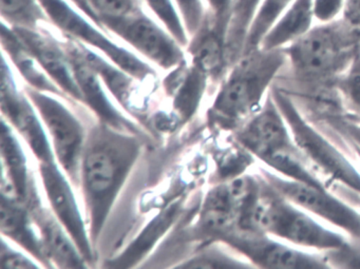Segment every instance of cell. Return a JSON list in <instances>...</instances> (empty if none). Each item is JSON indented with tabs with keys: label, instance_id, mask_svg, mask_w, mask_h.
Instances as JSON below:
<instances>
[{
	"label": "cell",
	"instance_id": "1",
	"mask_svg": "<svg viewBox=\"0 0 360 269\" xmlns=\"http://www.w3.org/2000/svg\"><path fill=\"white\" fill-rule=\"evenodd\" d=\"M285 65L281 72L288 81L303 89H318L333 85L360 53V39L356 28L342 18L320 22L307 34L283 48Z\"/></svg>",
	"mask_w": 360,
	"mask_h": 269
},
{
	"label": "cell",
	"instance_id": "2",
	"mask_svg": "<svg viewBox=\"0 0 360 269\" xmlns=\"http://www.w3.org/2000/svg\"><path fill=\"white\" fill-rule=\"evenodd\" d=\"M285 62L283 48H259L233 65L212 106L219 124L229 129H239L256 114Z\"/></svg>",
	"mask_w": 360,
	"mask_h": 269
},
{
	"label": "cell",
	"instance_id": "3",
	"mask_svg": "<svg viewBox=\"0 0 360 269\" xmlns=\"http://www.w3.org/2000/svg\"><path fill=\"white\" fill-rule=\"evenodd\" d=\"M271 93L283 115L295 144L330 191L342 189L358 202L360 172L328 136L307 121L294 98L282 88L271 86Z\"/></svg>",
	"mask_w": 360,
	"mask_h": 269
},
{
	"label": "cell",
	"instance_id": "4",
	"mask_svg": "<svg viewBox=\"0 0 360 269\" xmlns=\"http://www.w3.org/2000/svg\"><path fill=\"white\" fill-rule=\"evenodd\" d=\"M136 152V144L129 138L105 131L88 146L84 155L83 180L94 235H98L106 220Z\"/></svg>",
	"mask_w": 360,
	"mask_h": 269
},
{
	"label": "cell",
	"instance_id": "5",
	"mask_svg": "<svg viewBox=\"0 0 360 269\" xmlns=\"http://www.w3.org/2000/svg\"><path fill=\"white\" fill-rule=\"evenodd\" d=\"M50 22L65 37L102 52L106 58L138 81L155 77V70L136 54L117 45L100 30L101 27L82 15L67 0H39Z\"/></svg>",
	"mask_w": 360,
	"mask_h": 269
},
{
	"label": "cell",
	"instance_id": "6",
	"mask_svg": "<svg viewBox=\"0 0 360 269\" xmlns=\"http://www.w3.org/2000/svg\"><path fill=\"white\" fill-rule=\"evenodd\" d=\"M263 180L278 195L297 207L330 223L360 241V211L326 188L311 186L284 178L271 170L260 168Z\"/></svg>",
	"mask_w": 360,
	"mask_h": 269
},
{
	"label": "cell",
	"instance_id": "7",
	"mask_svg": "<svg viewBox=\"0 0 360 269\" xmlns=\"http://www.w3.org/2000/svg\"><path fill=\"white\" fill-rule=\"evenodd\" d=\"M100 26L123 39L160 68L169 70L185 62L182 46L143 10L126 18H104Z\"/></svg>",
	"mask_w": 360,
	"mask_h": 269
},
{
	"label": "cell",
	"instance_id": "8",
	"mask_svg": "<svg viewBox=\"0 0 360 269\" xmlns=\"http://www.w3.org/2000/svg\"><path fill=\"white\" fill-rule=\"evenodd\" d=\"M225 241L254 266L278 269L330 268L322 252L304 251L276 241L266 233L233 229Z\"/></svg>",
	"mask_w": 360,
	"mask_h": 269
},
{
	"label": "cell",
	"instance_id": "9",
	"mask_svg": "<svg viewBox=\"0 0 360 269\" xmlns=\"http://www.w3.org/2000/svg\"><path fill=\"white\" fill-rule=\"evenodd\" d=\"M49 130L58 161L67 173L75 178L79 169V157L84 144V131L81 124L72 113L56 98L41 90H27Z\"/></svg>",
	"mask_w": 360,
	"mask_h": 269
},
{
	"label": "cell",
	"instance_id": "10",
	"mask_svg": "<svg viewBox=\"0 0 360 269\" xmlns=\"http://www.w3.org/2000/svg\"><path fill=\"white\" fill-rule=\"evenodd\" d=\"M236 138L244 150L260 161L271 153L294 146L288 124L276 105L271 90L262 108L237 129Z\"/></svg>",
	"mask_w": 360,
	"mask_h": 269
},
{
	"label": "cell",
	"instance_id": "11",
	"mask_svg": "<svg viewBox=\"0 0 360 269\" xmlns=\"http://www.w3.org/2000/svg\"><path fill=\"white\" fill-rule=\"evenodd\" d=\"M1 108L12 125L28 143L41 163L53 162V152L45 130L30 103L16 89L11 69L6 58L1 67Z\"/></svg>",
	"mask_w": 360,
	"mask_h": 269
},
{
	"label": "cell",
	"instance_id": "12",
	"mask_svg": "<svg viewBox=\"0 0 360 269\" xmlns=\"http://www.w3.org/2000/svg\"><path fill=\"white\" fill-rule=\"evenodd\" d=\"M39 168L46 193L56 218L72 237L82 256L91 258V248L85 224L68 181L54 161L41 163Z\"/></svg>",
	"mask_w": 360,
	"mask_h": 269
},
{
	"label": "cell",
	"instance_id": "13",
	"mask_svg": "<svg viewBox=\"0 0 360 269\" xmlns=\"http://www.w3.org/2000/svg\"><path fill=\"white\" fill-rule=\"evenodd\" d=\"M12 29L27 49L34 56L44 71L49 75L50 79L66 93L84 102L83 94L75 81L70 63L60 41L54 39L49 33L41 30V28L37 30L26 28Z\"/></svg>",
	"mask_w": 360,
	"mask_h": 269
},
{
	"label": "cell",
	"instance_id": "14",
	"mask_svg": "<svg viewBox=\"0 0 360 269\" xmlns=\"http://www.w3.org/2000/svg\"><path fill=\"white\" fill-rule=\"evenodd\" d=\"M60 43L70 63L77 86L83 94L84 102L89 104L91 108L100 115L101 119L111 127L117 129V128L127 129L128 127L131 131L134 130L136 131L134 126L130 122L126 121L121 113L117 111L113 105L109 102L103 90L102 83H101L102 79L84 58L79 43L68 37H66L65 41H60Z\"/></svg>",
	"mask_w": 360,
	"mask_h": 269
},
{
	"label": "cell",
	"instance_id": "15",
	"mask_svg": "<svg viewBox=\"0 0 360 269\" xmlns=\"http://www.w3.org/2000/svg\"><path fill=\"white\" fill-rule=\"evenodd\" d=\"M226 29L219 27L208 11L188 43L193 65L207 77L218 79L229 68L226 52Z\"/></svg>",
	"mask_w": 360,
	"mask_h": 269
},
{
	"label": "cell",
	"instance_id": "16",
	"mask_svg": "<svg viewBox=\"0 0 360 269\" xmlns=\"http://www.w3.org/2000/svg\"><path fill=\"white\" fill-rule=\"evenodd\" d=\"M314 0H294L261 44L264 50L282 49L313 28Z\"/></svg>",
	"mask_w": 360,
	"mask_h": 269
},
{
	"label": "cell",
	"instance_id": "17",
	"mask_svg": "<svg viewBox=\"0 0 360 269\" xmlns=\"http://www.w3.org/2000/svg\"><path fill=\"white\" fill-rule=\"evenodd\" d=\"M35 220L37 221L46 254L58 263V266L67 268H82L85 267L83 258L79 254V248L72 237H68L66 229L62 228L58 221L50 216L45 209H35Z\"/></svg>",
	"mask_w": 360,
	"mask_h": 269
},
{
	"label": "cell",
	"instance_id": "18",
	"mask_svg": "<svg viewBox=\"0 0 360 269\" xmlns=\"http://www.w3.org/2000/svg\"><path fill=\"white\" fill-rule=\"evenodd\" d=\"M1 45L14 66L31 86L41 91L56 94L60 92V89L52 83L51 79H48L49 75L44 71L34 56L27 49L13 29L4 22L1 26Z\"/></svg>",
	"mask_w": 360,
	"mask_h": 269
},
{
	"label": "cell",
	"instance_id": "19",
	"mask_svg": "<svg viewBox=\"0 0 360 269\" xmlns=\"http://www.w3.org/2000/svg\"><path fill=\"white\" fill-rule=\"evenodd\" d=\"M18 202H10L3 199L1 203V230L8 237L26 248L33 256L46 261L45 248L31 227L26 211Z\"/></svg>",
	"mask_w": 360,
	"mask_h": 269
},
{
	"label": "cell",
	"instance_id": "20",
	"mask_svg": "<svg viewBox=\"0 0 360 269\" xmlns=\"http://www.w3.org/2000/svg\"><path fill=\"white\" fill-rule=\"evenodd\" d=\"M263 0H233L226 34L229 68L241 58L250 25Z\"/></svg>",
	"mask_w": 360,
	"mask_h": 269
},
{
	"label": "cell",
	"instance_id": "21",
	"mask_svg": "<svg viewBox=\"0 0 360 269\" xmlns=\"http://www.w3.org/2000/svg\"><path fill=\"white\" fill-rule=\"evenodd\" d=\"M1 155H3V176L13 181L20 193L22 203L30 195L28 170L26 157L22 152L20 143L12 133L9 126L3 121L1 128Z\"/></svg>",
	"mask_w": 360,
	"mask_h": 269
},
{
	"label": "cell",
	"instance_id": "22",
	"mask_svg": "<svg viewBox=\"0 0 360 269\" xmlns=\"http://www.w3.org/2000/svg\"><path fill=\"white\" fill-rule=\"evenodd\" d=\"M81 48L84 58L87 60L91 68L98 73L105 85L112 92L113 96H117V100L122 104L129 105L130 93L134 89V77L128 74L123 69L117 65H111L100 55L88 49L87 46L77 41Z\"/></svg>",
	"mask_w": 360,
	"mask_h": 269
},
{
	"label": "cell",
	"instance_id": "23",
	"mask_svg": "<svg viewBox=\"0 0 360 269\" xmlns=\"http://www.w3.org/2000/svg\"><path fill=\"white\" fill-rule=\"evenodd\" d=\"M292 1L294 0H263L250 25L242 56L260 48L267 33L290 8Z\"/></svg>",
	"mask_w": 360,
	"mask_h": 269
},
{
	"label": "cell",
	"instance_id": "24",
	"mask_svg": "<svg viewBox=\"0 0 360 269\" xmlns=\"http://www.w3.org/2000/svg\"><path fill=\"white\" fill-rule=\"evenodd\" d=\"M3 22L12 28H41L43 22H50L47 13L39 0H0Z\"/></svg>",
	"mask_w": 360,
	"mask_h": 269
},
{
	"label": "cell",
	"instance_id": "25",
	"mask_svg": "<svg viewBox=\"0 0 360 269\" xmlns=\"http://www.w3.org/2000/svg\"><path fill=\"white\" fill-rule=\"evenodd\" d=\"M144 3L182 47L188 45V33L174 0H144Z\"/></svg>",
	"mask_w": 360,
	"mask_h": 269
},
{
	"label": "cell",
	"instance_id": "26",
	"mask_svg": "<svg viewBox=\"0 0 360 269\" xmlns=\"http://www.w3.org/2000/svg\"><path fill=\"white\" fill-rule=\"evenodd\" d=\"M334 89L340 94L341 100L349 110L360 114V53L335 81Z\"/></svg>",
	"mask_w": 360,
	"mask_h": 269
},
{
	"label": "cell",
	"instance_id": "27",
	"mask_svg": "<svg viewBox=\"0 0 360 269\" xmlns=\"http://www.w3.org/2000/svg\"><path fill=\"white\" fill-rule=\"evenodd\" d=\"M98 18H121L142 11V0H87ZM101 27V26H100Z\"/></svg>",
	"mask_w": 360,
	"mask_h": 269
},
{
	"label": "cell",
	"instance_id": "28",
	"mask_svg": "<svg viewBox=\"0 0 360 269\" xmlns=\"http://www.w3.org/2000/svg\"><path fill=\"white\" fill-rule=\"evenodd\" d=\"M333 132L345 142L351 143L360 149V114L353 113H328L324 119Z\"/></svg>",
	"mask_w": 360,
	"mask_h": 269
},
{
	"label": "cell",
	"instance_id": "29",
	"mask_svg": "<svg viewBox=\"0 0 360 269\" xmlns=\"http://www.w3.org/2000/svg\"><path fill=\"white\" fill-rule=\"evenodd\" d=\"M330 267L334 268H360V241L347 240L336 249L322 252Z\"/></svg>",
	"mask_w": 360,
	"mask_h": 269
},
{
	"label": "cell",
	"instance_id": "30",
	"mask_svg": "<svg viewBox=\"0 0 360 269\" xmlns=\"http://www.w3.org/2000/svg\"><path fill=\"white\" fill-rule=\"evenodd\" d=\"M180 12L188 37H193L205 18L206 9L203 0H174Z\"/></svg>",
	"mask_w": 360,
	"mask_h": 269
},
{
	"label": "cell",
	"instance_id": "31",
	"mask_svg": "<svg viewBox=\"0 0 360 269\" xmlns=\"http://www.w3.org/2000/svg\"><path fill=\"white\" fill-rule=\"evenodd\" d=\"M254 265L248 264L244 261L238 260L231 256L214 254V256H200L191 264L182 267L186 268H248Z\"/></svg>",
	"mask_w": 360,
	"mask_h": 269
},
{
	"label": "cell",
	"instance_id": "32",
	"mask_svg": "<svg viewBox=\"0 0 360 269\" xmlns=\"http://www.w3.org/2000/svg\"><path fill=\"white\" fill-rule=\"evenodd\" d=\"M345 0H314V13L319 22H328L341 18Z\"/></svg>",
	"mask_w": 360,
	"mask_h": 269
},
{
	"label": "cell",
	"instance_id": "33",
	"mask_svg": "<svg viewBox=\"0 0 360 269\" xmlns=\"http://www.w3.org/2000/svg\"><path fill=\"white\" fill-rule=\"evenodd\" d=\"M206 9L212 16L214 22L218 26L229 29L231 20V10H233V0H204Z\"/></svg>",
	"mask_w": 360,
	"mask_h": 269
},
{
	"label": "cell",
	"instance_id": "34",
	"mask_svg": "<svg viewBox=\"0 0 360 269\" xmlns=\"http://www.w3.org/2000/svg\"><path fill=\"white\" fill-rule=\"evenodd\" d=\"M0 263H1L3 268H35V267H39L24 254L8 247L5 242H3Z\"/></svg>",
	"mask_w": 360,
	"mask_h": 269
},
{
	"label": "cell",
	"instance_id": "35",
	"mask_svg": "<svg viewBox=\"0 0 360 269\" xmlns=\"http://www.w3.org/2000/svg\"><path fill=\"white\" fill-rule=\"evenodd\" d=\"M341 18L353 28L360 29V0H345Z\"/></svg>",
	"mask_w": 360,
	"mask_h": 269
},
{
	"label": "cell",
	"instance_id": "36",
	"mask_svg": "<svg viewBox=\"0 0 360 269\" xmlns=\"http://www.w3.org/2000/svg\"><path fill=\"white\" fill-rule=\"evenodd\" d=\"M69 3L72 4L75 7H77V9H79V11L82 12V14L87 16L91 22H94V24L100 27L98 16L94 13L89 4L87 3V0H69Z\"/></svg>",
	"mask_w": 360,
	"mask_h": 269
},
{
	"label": "cell",
	"instance_id": "37",
	"mask_svg": "<svg viewBox=\"0 0 360 269\" xmlns=\"http://www.w3.org/2000/svg\"><path fill=\"white\" fill-rule=\"evenodd\" d=\"M347 144H349V146L351 147L352 150H353V152L355 153L356 155H357L358 161L360 162V149L358 148V147H356L355 145L351 144V143H347Z\"/></svg>",
	"mask_w": 360,
	"mask_h": 269
},
{
	"label": "cell",
	"instance_id": "38",
	"mask_svg": "<svg viewBox=\"0 0 360 269\" xmlns=\"http://www.w3.org/2000/svg\"><path fill=\"white\" fill-rule=\"evenodd\" d=\"M357 207H358V209L360 210V197H359V199H358V202H357Z\"/></svg>",
	"mask_w": 360,
	"mask_h": 269
},
{
	"label": "cell",
	"instance_id": "39",
	"mask_svg": "<svg viewBox=\"0 0 360 269\" xmlns=\"http://www.w3.org/2000/svg\"><path fill=\"white\" fill-rule=\"evenodd\" d=\"M356 31H357L358 37H359L360 39V29H356Z\"/></svg>",
	"mask_w": 360,
	"mask_h": 269
}]
</instances>
